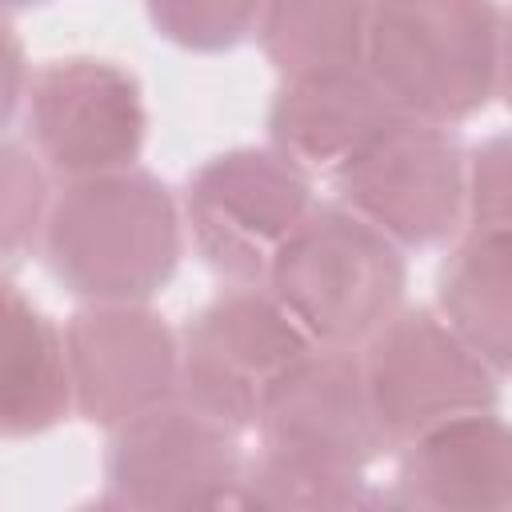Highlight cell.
Wrapping results in <instances>:
<instances>
[{"instance_id": "9", "label": "cell", "mask_w": 512, "mask_h": 512, "mask_svg": "<svg viewBox=\"0 0 512 512\" xmlns=\"http://www.w3.org/2000/svg\"><path fill=\"white\" fill-rule=\"evenodd\" d=\"M28 148L60 176H92L136 164L148 112L128 68L104 56H60L28 72Z\"/></svg>"}, {"instance_id": "16", "label": "cell", "mask_w": 512, "mask_h": 512, "mask_svg": "<svg viewBox=\"0 0 512 512\" xmlns=\"http://www.w3.org/2000/svg\"><path fill=\"white\" fill-rule=\"evenodd\" d=\"M372 0H264L256 40L268 64L288 76H316L364 64Z\"/></svg>"}, {"instance_id": "18", "label": "cell", "mask_w": 512, "mask_h": 512, "mask_svg": "<svg viewBox=\"0 0 512 512\" xmlns=\"http://www.w3.org/2000/svg\"><path fill=\"white\" fill-rule=\"evenodd\" d=\"M52 172L24 140L0 136V276L24 264L40 248L48 200H52Z\"/></svg>"}, {"instance_id": "2", "label": "cell", "mask_w": 512, "mask_h": 512, "mask_svg": "<svg viewBox=\"0 0 512 512\" xmlns=\"http://www.w3.org/2000/svg\"><path fill=\"white\" fill-rule=\"evenodd\" d=\"M364 68L396 112L456 128L504 92V8L500 0H372Z\"/></svg>"}, {"instance_id": "13", "label": "cell", "mask_w": 512, "mask_h": 512, "mask_svg": "<svg viewBox=\"0 0 512 512\" xmlns=\"http://www.w3.org/2000/svg\"><path fill=\"white\" fill-rule=\"evenodd\" d=\"M392 112L364 64L288 76L268 104V144L308 180L332 176Z\"/></svg>"}, {"instance_id": "12", "label": "cell", "mask_w": 512, "mask_h": 512, "mask_svg": "<svg viewBox=\"0 0 512 512\" xmlns=\"http://www.w3.org/2000/svg\"><path fill=\"white\" fill-rule=\"evenodd\" d=\"M396 448L384 504L420 512H512V428L496 408L448 416Z\"/></svg>"}, {"instance_id": "10", "label": "cell", "mask_w": 512, "mask_h": 512, "mask_svg": "<svg viewBox=\"0 0 512 512\" xmlns=\"http://www.w3.org/2000/svg\"><path fill=\"white\" fill-rule=\"evenodd\" d=\"M60 336L80 420L116 428L176 396L180 336L148 300L80 304Z\"/></svg>"}, {"instance_id": "22", "label": "cell", "mask_w": 512, "mask_h": 512, "mask_svg": "<svg viewBox=\"0 0 512 512\" xmlns=\"http://www.w3.org/2000/svg\"><path fill=\"white\" fill-rule=\"evenodd\" d=\"M28 4H44V0H0V12H12V8H28Z\"/></svg>"}, {"instance_id": "1", "label": "cell", "mask_w": 512, "mask_h": 512, "mask_svg": "<svg viewBox=\"0 0 512 512\" xmlns=\"http://www.w3.org/2000/svg\"><path fill=\"white\" fill-rule=\"evenodd\" d=\"M40 252L80 304L152 300L184 252L180 200L136 164L72 176L48 200Z\"/></svg>"}, {"instance_id": "11", "label": "cell", "mask_w": 512, "mask_h": 512, "mask_svg": "<svg viewBox=\"0 0 512 512\" xmlns=\"http://www.w3.org/2000/svg\"><path fill=\"white\" fill-rule=\"evenodd\" d=\"M252 432L264 448L292 452L336 468H368L384 448L360 352L308 344L268 384Z\"/></svg>"}, {"instance_id": "5", "label": "cell", "mask_w": 512, "mask_h": 512, "mask_svg": "<svg viewBox=\"0 0 512 512\" xmlns=\"http://www.w3.org/2000/svg\"><path fill=\"white\" fill-rule=\"evenodd\" d=\"M316 204L312 180L272 144L208 156L184 184V240L224 284L264 280L268 260Z\"/></svg>"}, {"instance_id": "15", "label": "cell", "mask_w": 512, "mask_h": 512, "mask_svg": "<svg viewBox=\"0 0 512 512\" xmlns=\"http://www.w3.org/2000/svg\"><path fill=\"white\" fill-rule=\"evenodd\" d=\"M440 320L460 332L500 376L512 368V228L464 224L436 272Z\"/></svg>"}, {"instance_id": "6", "label": "cell", "mask_w": 512, "mask_h": 512, "mask_svg": "<svg viewBox=\"0 0 512 512\" xmlns=\"http://www.w3.org/2000/svg\"><path fill=\"white\" fill-rule=\"evenodd\" d=\"M104 504L136 512H196L232 504L244 448L236 428L168 396L108 428Z\"/></svg>"}, {"instance_id": "7", "label": "cell", "mask_w": 512, "mask_h": 512, "mask_svg": "<svg viewBox=\"0 0 512 512\" xmlns=\"http://www.w3.org/2000/svg\"><path fill=\"white\" fill-rule=\"evenodd\" d=\"M356 352L388 448L448 416L500 404L504 376L436 308H396Z\"/></svg>"}, {"instance_id": "14", "label": "cell", "mask_w": 512, "mask_h": 512, "mask_svg": "<svg viewBox=\"0 0 512 512\" xmlns=\"http://www.w3.org/2000/svg\"><path fill=\"white\" fill-rule=\"evenodd\" d=\"M72 412L60 328L0 276V440L56 428Z\"/></svg>"}, {"instance_id": "8", "label": "cell", "mask_w": 512, "mask_h": 512, "mask_svg": "<svg viewBox=\"0 0 512 512\" xmlns=\"http://www.w3.org/2000/svg\"><path fill=\"white\" fill-rule=\"evenodd\" d=\"M176 336V396L236 432L252 428L268 384L308 348V336L260 280L224 284Z\"/></svg>"}, {"instance_id": "21", "label": "cell", "mask_w": 512, "mask_h": 512, "mask_svg": "<svg viewBox=\"0 0 512 512\" xmlns=\"http://www.w3.org/2000/svg\"><path fill=\"white\" fill-rule=\"evenodd\" d=\"M24 88H28V60H24V44L8 20V12H0V128L16 116V108L24 104Z\"/></svg>"}, {"instance_id": "20", "label": "cell", "mask_w": 512, "mask_h": 512, "mask_svg": "<svg viewBox=\"0 0 512 512\" xmlns=\"http://www.w3.org/2000/svg\"><path fill=\"white\" fill-rule=\"evenodd\" d=\"M508 140L496 132L464 152V224L472 228H512L508 192Z\"/></svg>"}, {"instance_id": "19", "label": "cell", "mask_w": 512, "mask_h": 512, "mask_svg": "<svg viewBox=\"0 0 512 512\" xmlns=\"http://www.w3.org/2000/svg\"><path fill=\"white\" fill-rule=\"evenodd\" d=\"M156 36L188 52H224L252 36L264 0H144Z\"/></svg>"}, {"instance_id": "17", "label": "cell", "mask_w": 512, "mask_h": 512, "mask_svg": "<svg viewBox=\"0 0 512 512\" xmlns=\"http://www.w3.org/2000/svg\"><path fill=\"white\" fill-rule=\"evenodd\" d=\"M232 504L256 512H352L376 504V496L364 468H336L260 444L240 464Z\"/></svg>"}, {"instance_id": "4", "label": "cell", "mask_w": 512, "mask_h": 512, "mask_svg": "<svg viewBox=\"0 0 512 512\" xmlns=\"http://www.w3.org/2000/svg\"><path fill=\"white\" fill-rule=\"evenodd\" d=\"M464 152L448 124L392 112L328 180L404 252L436 248L464 228Z\"/></svg>"}, {"instance_id": "3", "label": "cell", "mask_w": 512, "mask_h": 512, "mask_svg": "<svg viewBox=\"0 0 512 512\" xmlns=\"http://www.w3.org/2000/svg\"><path fill=\"white\" fill-rule=\"evenodd\" d=\"M308 344L360 348L404 308L408 252L340 200L312 204L260 280Z\"/></svg>"}]
</instances>
